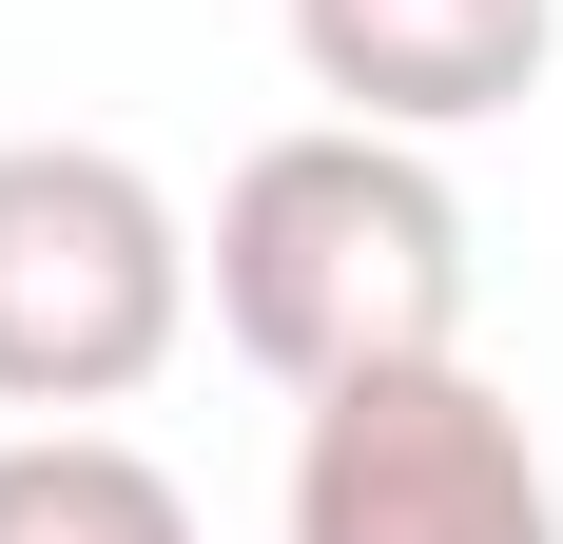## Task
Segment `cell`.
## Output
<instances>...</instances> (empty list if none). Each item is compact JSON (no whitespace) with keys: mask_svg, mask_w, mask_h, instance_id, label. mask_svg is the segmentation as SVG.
<instances>
[{"mask_svg":"<svg viewBox=\"0 0 563 544\" xmlns=\"http://www.w3.org/2000/svg\"><path fill=\"white\" fill-rule=\"evenodd\" d=\"M214 330L311 409L350 370H428L466 350V195L389 117H311L214 195Z\"/></svg>","mask_w":563,"mask_h":544,"instance_id":"6da1fadb","label":"cell"},{"mask_svg":"<svg viewBox=\"0 0 563 544\" xmlns=\"http://www.w3.org/2000/svg\"><path fill=\"white\" fill-rule=\"evenodd\" d=\"M195 330V233L117 137H0V409H117Z\"/></svg>","mask_w":563,"mask_h":544,"instance_id":"7a4b0ae2","label":"cell"},{"mask_svg":"<svg viewBox=\"0 0 563 544\" xmlns=\"http://www.w3.org/2000/svg\"><path fill=\"white\" fill-rule=\"evenodd\" d=\"M291 544H563V487H544L506 389L466 350H428V370L311 389V428H291Z\"/></svg>","mask_w":563,"mask_h":544,"instance_id":"3957f363","label":"cell"},{"mask_svg":"<svg viewBox=\"0 0 563 544\" xmlns=\"http://www.w3.org/2000/svg\"><path fill=\"white\" fill-rule=\"evenodd\" d=\"M291 58L331 117H389V137H466V117L544 98L563 0H291Z\"/></svg>","mask_w":563,"mask_h":544,"instance_id":"277c9868","label":"cell"},{"mask_svg":"<svg viewBox=\"0 0 563 544\" xmlns=\"http://www.w3.org/2000/svg\"><path fill=\"white\" fill-rule=\"evenodd\" d=\"M0 544H195V505L156 447L58 409V428H0Z\"/></svg>","mask_w":563,"mask_h":544,"instance_id":"5b68a950","label":"cell"}]
</instances>
